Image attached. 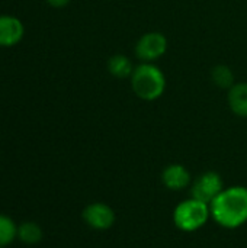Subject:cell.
Here are the masks:
<instances>
[{
  "label": "cell",
  "mask_w": 247,
  "mask_h": 248,
  "mask_svg": "<svg viewBox=\"0 0 247 248\" xmlns=\"http://www.w3.org/2000/svg\"><path fill=\"white\" fill-rule=\"evenodd\" d=\"M211 218L226 230H237L247 222V187H226L210 205Z\"/></svg>",
  "instance_id": "6da1fadb"
},
{
  "label": "cell",
  "mask_w": 247,
  "mask_h": 248,
  "mask_svg": "<svg viewBox=\"0 0 247 248\" xmlns=\"http://www.w3.org/2000/svg\"><path fill=\"white\" fill-rule=\"evenodd\" d=\"M131 89L137 97L146 102L157 100L166 90L165 73L154 62H141L131 74Z\"/></svg>",
  "instance_id": "7a4b0ae2"
},
{
  "label": "cell",
  "mask_w": 247,
  "mask_h": 248,
  "mask_svg": "<svg viewBox=\"0 0 247 248\" xmlns=\"http://www.w3.org/2000/svg\"><path fill=\"white\" fill-rule=\"evenodd\" d=\"M211 218L210 205L189 198L178 203L173 211V224L183 232H195L201 230Z\"/></svg>",
  "instance_id": "3957f363"
},
{
  "label": "cell",
  "mask_w": 247,
  "mask_h": 248,
  "mask_svg": "<svg viewBox=\"0 0 247 248\" xmlns=\"http://www.w3.org/2000/svg\"><path fill=\"white\" fill-rule=\"evenodd\" d=\"M167 51V38L162 32H147L141 35L134 46L135 57L141 62H154Z\"/></svg>",
  "instance_id": "277c9868"
},
{
  "label": "cell",
  "mask_w": 247,
  "mask_h": 248,
  "mask_svg": "<svg viewBox=\"0 0 247 248\" xmlns=\"http://www.w3.org/2000/svg\"><path fill=\"white\" fill-rule=\"evenodd\" d=\"M224 189L223 177L217 171H205L194 180L191 187V198L211 205Z\"/></svg>",
  "instance_id": "5b68a950"
},
{
  "label": "cell",
  "mask_w": 247,
  "mask_h": 248,
  "mask_svg": "<svg viewBox=\"0 0 247 248\" xmlns=\"http://www.w3.org/2000/svg\"><path fill=\"white\" fill-rule=\"evenodd\" d=\"M82 217H83V221L92 230H96V231L111 230L116 221L115 211L103 202H93L87 205L83 209Z\"/></svg>",
  "instance_id": "8992f818"
},
{
  "label": "cell",
  "mask_w": 247,
  "mask_h": 248,
  "mask_svg": "<svg viewBox=\"0 0 247 248\" xmlns=\"http://www.w3.org/2000/svg\"><path fill=\"white\" fill-rule=\"evenodd\" d=\"M191 173L182 164H170L162 171V183L169 190H183L191 185Z\"/></svg>",
  "instance_id": "52a82bcc"
},
{
  "label": "cell",
  "mask_w": 247,
  "mask_h": 248,
  "mask_svg": "<svg viewBox=\"0 0 247 248\" xmlns=\"http://www.w3.org/2000/svg\"><path fill=\"white\" fill-rule=\"evenodd\" d=\"M23 36V26L20 20L12 16H0V45L12 46Z\"/></svg>",
  "instance_id": "ba28073f"
},
{
  "label": "cell",
  "mask_w": 247,
  "mask_h": 248,
  "mask_svg": "<svg viewBox=\"0 0 247 248\" xmlns=\"http://www.w3.org/2000/svg\"><path fill=\"white\" fill-rule=\"evenodd\" d=\"M227 102L236 116L247 118V83H234V86L229 89Z\"/></svg>",
  "instance_id": "9c48e42d"
},
{
  "label": "cell",
  "mask_w": 247,
  "mask_h": 248,
  "mask_svg": "<svg viewBox=\"0 0 247 248\" xmlns=\"http://www.w3.org/2000/svg\"><path fill=\"white\" fill-rule=\"evenodd\" d=\"M108 71L111 76L116 78H127V77H131L134 67L127 55L115 54L108 60Z\"/></svg>",
  "instance_id": "30bf717a"
},
{
  "label": "cell",
  "mask_w": 247,
  "mask_h": 248,
  "mask_svg": "<svg viewBox=\"0 0 247 248\" xmlns=\"http://www.w3.org/2000/svg\"><path fill=\"white\" fill-rule=\"evenodd\" d=\"M211 80L220 89H231L234 86V74L229 65L218 64L211 70Z\"/></svg>",
  "instance_id": "8fae6325"
},
{
  "label": "cell",
  "mask_w": 247,
  "mask_h": 248,
  "mask_svg": "<svg viewBox=\"0 0 247 248\" xmlns=\"http://www.w3.org/2000/svg\"><path fill=\"white\" fill-rule=\"evenodd\" d=\"M17 237L26 244H36L42 238V230L35 222H25L17 228Z\"/></svg>",
  "instance_id": "7c38bea8"
},
{
  "label": "cell",
  "mask_w": 247,
  "mask_h": 248,
  "mask_svg": "<svg viewBox=\"0 0 247 248\" xmlns=\"http://www.w3.org/2000/svg\"><path fill=\"white\" fill-rule=\"evenodd\" d=\"M17 235V227L6 215L0 214V247L10 244Z\"/></svg>",
  "instance_id": "4fadbf2b"
},
{
  "label": "cell",
  "mask_w": 247,
  "mask_h": 248,
  "mask_svg": "<svg viewBox=\"0 0 247 248\" xmlns=\"http://www.w3.org/2000/svg\"><path fill=\"white\" fill-rule=\"evenodd\" d=\"M47 3L52 7H64L70 3V0H47Z\"/></svg>",
  "instance_id": "5bb4252c"
}]
</instances>
